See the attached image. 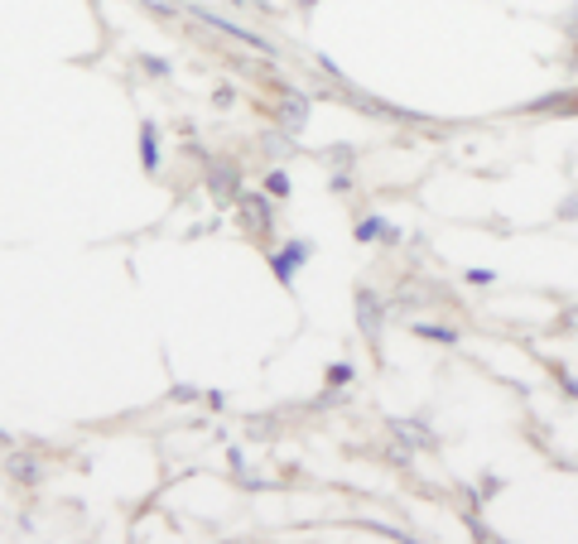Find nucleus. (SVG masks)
<instances>
[{
	"mask_svg": "<svg viewBox=\"0 0 578 544\" xmlns=\"http://www.w3.org/2000/svg\"><path fill=\"white\" fill-rule=\"evenodd\" d=\"M536 116H550V111H560V116H578V92H550L540 97V102H530Z\"/></svg>",
	"mask_w": 578,
	"mask_h": 544,
	"instance_id": "1",
	"label": "nucleus"
},
{
	"mask_svg": "<svg viewBox=\"0 0 578 544\" xmlns=\"http://www.w3.org/2000/svg\"><path fill=\"white\" fill-rule=\"evenodd\" d=\"M247 222H255V231H271V213H265V203L261 198H247Z\"/></svg>",
	"mask_w": 578,
	"mask_h": 544,
	"instance_id": "2",
	"label": "nucleus"
},
{
	"mask_svg": "<svg viewBox=\"0 0 578 544\" xmlns=\"http://www.w3.org/2000/svg\"><path fill=\"white\" fill-rule=\"evenodd\" d=\"M357 237L362 241H381V237H391V227H386L381 217H362V227H357Z\"/></svg>",
	"mask_w": 578,
	"mask_h": 544,
	"instance_id": "3",
	"label": "nucleus"
},
{
	"mask_svg": "<svg viewBox=\"0 0 578 544\" xmlns=\"http://www.w3.org/2000/svg\"><path fill=\"white\" fill-rule=\"evenodd\" d=\"M304 246H294V251H285V255H275V270H280V280H289V275H294V265L304 261Z\"/></svg>",
	"mask_w": 578,
	"mask_h": 544,
	"instance_id": "4",
	"label": "nucleus"
},
{
	"mask_svg": "<svg viewBox=\"0 0 578 544\" xmlns=\"http://www.w3.org/2000/svg\"><path fill=\"white\" fill-rule=\"evenodd\" d=\"M419 338H434V342H458V332L453 328H439V324H415Z\"/></svg>",
	"mask_w": 578,
	"mask_h": 544,
	"instance_id": "5",
	"label": "nucleus"
},
{
	"mask_svg": "<svg viewBox=\"0 0 578 544\" xmlns=\"http://www.w3.org/2000/svg\"><path fill=\"white\" fill-rule=\"evenodd\" d=\"M376 324H381V304H376L372 294H362V328L376 332Z\"/></svg>",
	"mask_w": 578,
	"mask_h": 544,
	"instance_id": "6",
	"label": "nucleus"
},
{
	"mask_svg": "<svg viewBox=\"0 0 578 544\" xmlns=\"http://www.w3.org/2000/svg\"><path fill=\"white\" fill-rule=\"evenodd\" d=\"M160 164V146H154V130L144 126V169H154Z\"/></svg>",
	"mask_w": 578,
	"mask_h": 544,
	"instance_id": "7",
	"label": "nucleus"
},
{
	"mask_svg": "<svg viewBox=\"0 0 578 544\" xmlns=\"http://www.w3.org/2000/svg\"><path fill=\"white\" fill-rule=\"evenodd\" d=\"M554 376H560V385H564V395H574V400H578V381H574V376H569V371H564V366H554Z\"/></svg>",
	"mask_w": 578,
	"mask_h": 544,
	"instance_id": "8",
	"label": "nucleus"
},
{
	"mask_svg": "<svg viewBox=\"0 0 578 544\" xmlns=\"http://www.w3.org/2000/svg\"><path fill=\"white\" fill-rule=\"evenodd\" d=\"M265 188H271L275 198H285L289 193V179H285V174H271V179H265Z\"/></svg>",
	"mask_w": 578,
	"mask_h": 544,
	"instance_id": "9",
	"label": "nucleus"
},
{
	"mask_svg": "<svg viewBox=\"0 0 578 544\" xmlns=\"http://www.w3.org/2000/svg\"><path fill=\"white\" fill-rule=\"evenodd\" d=\"M328 381H338V385H342V381H352V366H348V362H338V366L328 371Z\"/></svg>",
	"mask_w": 578,
	"mask_h": 544,
	"instance_id": "10",
	"label": "nucleus"
}]
</instances>
